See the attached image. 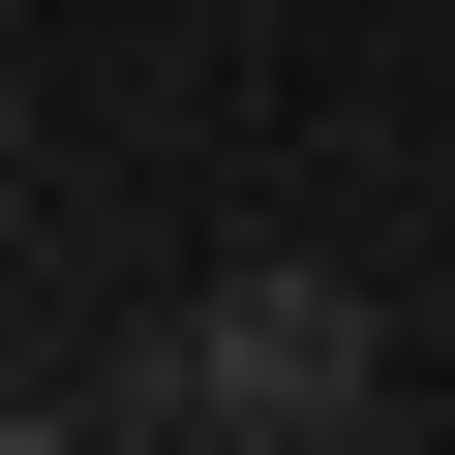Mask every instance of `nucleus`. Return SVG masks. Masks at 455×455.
<instances>
[{
	"instance_id": "1",
	"label": "nucleus",
	"mask_w": 455,
	"mask_h": 455,
	"mask_svg": "<svg viewBox=\"0 0 455 455\" xmlns=\"http://www.w3.org/2000/svg\"><path fill=\"white\" fill-rule=\"evenodd\" d=\"M395 395V334H364V274H304V243H243L152 364H122V425H212V455H334Z\"/></svg>"
},
{
	"instance_id": "2",
	"label": "nucleus",
	"mask_w": 455,
	"mask_h": 455,
	"mask_svg": "<svg viewBox=\"0 0 455 455\" xmlns=\"http://www.w3.org/2000/svg\"><path fill=\"white\" fill-rule=\"evenodd\" d=\"M0 425H31V304H0Z\"/></svg>"
}]
</instances>
